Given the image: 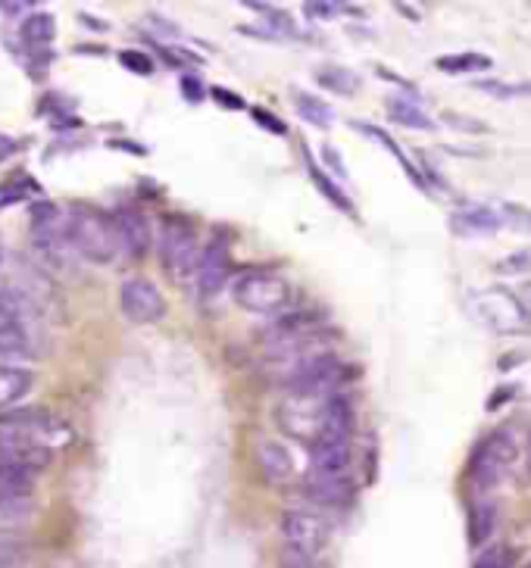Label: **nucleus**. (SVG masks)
<instances>
[{
	"label": "nucleus",
	"mask_w": 531,
	"mask_h": 568,
	"mask_svg": "<svg viewBox=\"0 0 531 568\" xmlns=\"http://www.w3.org/2000/svg\"><path fill=\"white\" fill-rule=\"evenodd\" d=\"M66 235L72 253H79L94 266H110L119 253L113 219L91 206H75L72 213H66Z\"/></svg>",
	"instance_id": "obj_1"
},
{
	"label": "nucleus",
	"mask_w": 531,
	"mask_h": 568,
	"mask_svg": "<svg viewBox=\"0 0 531 568\" xmlns=\"http://www.w3.org/2000/svg\"><path fill=\"white\" fill-rule=\"evenodd\" d=\"M516 456H519V447H516V437H513L510 428H494L491 434H485L482 441L472 447V456H469L472 487L478 490V494L497 487L513 472Z\"/></svg>",
	"instance_id": "obj_2"
},
{
	"label": "nucleus",
	"mask_w": 531,
	"mask_h": 568,
	"mask_svg": "<svg viewBox=\"0 0 531 568\" xmlns=\"http://www.w3.org/2000/svg\"><path fill=\"white\" fill-rule=\"evenodd\" d=\"M232 297L235 303L244 309V313L254 316H285V309L294 300L291 284L278 275V272H244L235 284H232Z\"/></svg>",
	"instance_id": "obj_3"
},
{
	"label": "nucleus",
	"mask_w": 531,
	"mask_h": 568,
	"mask_svg": "<svg viewBox=\"0 0 531 568\" xmlns=\"http://www.w3.org/2000/svg\"><path fill=\"white\" fill-rule=\"evenodd\" d=\"M160 260L163 269L175 281H188L197 269L200 260V241H197V228L185 216H166L160 222Z\"/></svg>",
	"instance_id": "obj_4"
},
{
	"label": "nucleus",
	"mask_w": 531,
	"mask_h": 568,
	"mask_svg": "<svg viewBox=\"0 0 531 568\" xmlns=\"http://www.w3.org/2000/svg\"><path fill=\"white\" fill-rule=\"evenodd\" d=\"M472 316L491 328L494 334H528L531 331V313L525 303L510 291H478L469 297Z\"/></svg>",
	"instance_id": "obj_5"
},
{
	"label": "nucleus",
	"mask_w": 531,
	"mask_h": 568,
	"mask_svg": "<svg viewBox=\"0 0 531 568\" xmlns=\"http://www.w3.org/2000/svg\"><path fill=\"white\" fill-rule=\"evenodd\" d=\"M325 403H328V397L285 394L275 406V425L282 428L285 437H294V441L313 447L325 428Z\"/></svg>",
	"instance_id": "obj_6"
},
{
	"label": "nucleus",
	"mask_w": 531,
	"mask_h": 568,
	"mask_svg": "<svg viewBox=\"0 0 531 568\" xmlns=\"http://www.w3.org/2000/svg\"><path fill=\"white\" fill-rule=\"evenodd\" d=\"M119 309L122 316L135 325H154L166 316V297L150 278H125L119 288Z\"/></svg>",
	"instance_id": "obj_7"
},
{
	"label": "nucleus",
	"mask_w": 531,
	"mask_h": 568,
	"mask_svg": "<svg viewBox=\"0 0 531 568\" xmlns=\"http://www.w3.org/2000/svg\"><path fill=\"white\" fill-rule=\"evenodd\" d=\"M50 462H54V450L41 444L38 437L0 428V466H13V469L38 475L50 466Z\"/></svg>",
	"instance_id": "obj_8"
},
{
	"label": "nucleus",
	"mask_w": 531,
	"mask_h": 568,
	"mask_svg": "<svg viewBox=\"0 0 531 568\" xmlns=\"http://www.w3.org/2000/svg\"><path fill=\"white\" fill-rule=\"evenodd\" d=\"M229 269H232V253H229V238H210L207 247L200 250V260L194 269L197 278V294L200 300H213L222 294V288L229 284Z\"/></svg>",
	"instance_id": "obj_9"
},
{
	"label": "nucleus",
	"mask_w": 531,
	"mask_h": 568,
	"mask_svg": "<svg viewBox=\"0 0 531 568\" xmlns=\"http://www.w3.org/2000/svg\"><path fill=\"white\" fill-rule=\"evenodd\" d=\"M282 537H285V547L297 550V553H307V556H319L328 547V525L313 512H303V509H288L282 515Z\"/></svg>",
	"instance_id": "obj_10"
},
{
	"label": "nucleus",
	"mask_w": 531,
	"mask_h": 568,
	"mask_svg": "<svg viewBox=\"0 0 531 568\" xmlns=\"http://www.w3.org/2000/svg\"><path fill=\"white\" fill-rule=\"evenodd\" d=\"M500 228H503L500 203L469 200L450 216V231L460 238H488V235H497Z\"/></svg>",
	"instance_id": "obj_11"
},
{
	"label": "nucleus",
	"mask_w": 531,
	"mask_h": 568,
	"mask_svg": "<svg viewBox=\"0 0 531 568\" xmlns=\"http://www.w3.org/2000/svg\"><path fill=\"white\" fill-rule=\"evenodd\" d=\"M113 228H116V241L119 250L129 253L132 260H141V256L150 250V225L138 210H116L113 216Z\"/></svg>",
	"instance_id": "obj_12"
},
{
	"label": "nucleus",
	"mask_w": 531,
	"mask_h": 568,
	"mask_svg": "<svg viewBox=\"0 0 531 568\" xmlns=\"http://www.w3.org/2000/svg\"><path fill=\"white\" fill-rule=\"evenodd\" d=\"M313 475L325 478H344L350 469V441H338V437H319L310 447Z\"/></svg>",
	"instance_id": "obj_13"
},
{
	"label": "nucleus",
	"mask_w": 531,
	"mask_h": 568,
	"mask_svg": "<svg viewBox=\"0 0 531 568\" xmlns=\"http://www.w3.org/2000/svg\"><path fill=\"white\" fill-rule=\"evenodd\" d=\"M300 494L316 506H347L357 494L350 478H325V475H310L303 481Z\"/></svg>",
	"instance_id": "obj_14"
},
{
	"label": "nucleus",
	"mask_w": 531,
	"mask_h": 568,
	"mask_svg": "<svg viewBox=\"0 0 531 568\" xmlns=\"http://www.w3.org/2000/svg\"><path fill=\"white\" fill-rule=\"evenodd\" d=\"M257 466L269 484H285L294 475V459L278 441H260L257 444Z\"/></svg>",
	"instance_id": "obj_15"
},
{
	"label": "nucleus",
	"mask_w": 531,
	"mask_h": 568,
	"mask_svg": "<svg viewBox=\"0 0 531 568\" xmlns=\"http://www.w3.org/2000/svg\"><path fill=\"white\" fill-rule=\"evenodd\" d=\"M0 428H10V431H22V434H32L41 437L50 434L57 428V419L50 416L44 409H4L0 412Z\"/></svg>",
	"instance_id": "obj_16"
},
{
	"label": "nucleus",
	"mask_w": 531,
	"mask_h": 568,
	"mask_svg": "<svg viewBox=\"0 0 531 568\" xmlns=\"http://www.w3.org/2000/svg\"><path fill=\"white\" fill-rule=\"evenodd\" d=\"M385 107H388L391 122H397L403 128H416V132H432L435 128V119H428V113L410 97H388Z\"/></svg>",
	"instance_id": "obj_17"
},
{
	"label": "nucleus",
	"mask_w": 531,
	"mask_h": 568,
	"mask_svg": "<svg viewBox=\"0 0 531 568\" xmlns=\"http://www.w3.org/2000/svg\"><path fill=\"white\" fill-rule=\"evenodd\" d=\"M497 531V503L494 500H475L469 509V540L472 547H482Z\"/></svg>",
	"instance_id": "obj_18"
},
{
	"label": "nucleus",
	"mask_w": 531,
	"mask_h": 568,
	"mask_svg": "<svg viewBox=\"0 0 531 568\" xmlns=\"http://www.w3.org/2000/svg\"><path fill=\"white\" fill-rule=\"evenodd\" d=\"M32 391V372L19 366H0V409L19 403Z\"/></svg>",
	"instance_id": "obj_19"
},
{
	"label": "nucleus",
	"mask_w": 531,
	"mask_h": 568,
	"mask_svg": "<svg viewBox=\"0 0 531 568\" xmlns=\"http://www.w3.org/2000/svg\"><path fill=\"white\" fill-rule=\"evenodd\" d=\"M353 128H357V132H363V135H369V138H372L375 144H382V147H385V150L391 153V157H394V160L400 163V169L410 175V182H413L416 188H422V191L428 188V185H425V178L419 175V169H416V166H413V163L407 160V153H403V150H400V147H397V144L391 141V135H388V132H382V128H375V125H369V122H353Z\"/></svg>",
	"instance_id": "obj_20"
},
{
	"label": "nucleus",
	"mask_w": 531,
	"mask_h": 568,
	"mask_svg": "<svg viewBox=\"0 0 531 568\" xmlns=\"http://www.w3.org/2000/svg\"><path fill=\"white\" fill-rule=\"evenodd\" d=\"M19 35H22L25 44H29V50H41V47H47L50 41H54V35H57V19L50 16V13H44V10L29 13V16H25V22H22Z\"/></svg>",
	"instance_id": "obj_21"
},
{
	"label": "nucleus",
	"mask_w": 531,
	"mask_h": 568,
	"mask_svg": "<svg viewBox=\"0 0 531 568\" xmlns=\"http://www.w3.org/2000/svg\"><path fill=\"white\" fill-rule=\"evenodd\" d=\"M35 475L13 466H0V503L4 500H32Z\"/></svg>",
	"instance_id": "obj_22"
},
{
	"label": "nucleus",
	"mask_w": 531,
	"mask_h": 568,
	"mask_svg": "<svg viewBox=\"0 0 531 568\" xmlns=\"http://www.w3.org/2000/svg\"><path fill=\"white\" fill-rule=\"evenodd\" d=\"M291 100H294V107H297L300 119H307L310 125H316V128H328V125L335 122V110L328 107V103H325L322 97H316V94H303V91H294V94H291Z\"/></svg>",
	"instance_id": "obj_23"
},
{
	"label": "nucleus",
	"mask_w": 531,
	"mask_h": 568,
	"mask_svg": "<svg viewBox=\"0 0 531 568\" xmlns=\"http://www.w3.org/2000/svg\"><path fill=\"white\" fill-rule=\"evenodd\" d=\"M316 82H319L322 88H328V91L344 94V97L357 94L360 85H363L360 75L350 72V69H344V66H322V69H316Z\"/></svg>",
	"instance_id": "obj_24"
},
{
	"label": "nucleus",
	"mask_w": 531,
	"mask_h": 568,
	"mask_svg": "<svg viewBox=\"0 0 531 568\" xmlns=\"http://www.w3.org/2000/svg\"><path fill=\"white\" fill-rule=\"evenodd\" d=\"M435 66H438L441 72H450V75H469V72H485V69H491L494 60L485 57V54H472V50H469V54H447V57H438Z\"/></svg>",
	"instance_id": "obj_25"
},
{
	"label": "nucleus",
	"mask_w": 531,
	"mask_h": 568,
	"mask_svg": "<svg viewBox=\"0 0 531 568\" xmlns=\"http://www.w3.org/2000/svg\"><path fill=\"white\" fill-rule=\"evenodd\" d=\"M310 178H313V185L319 188V194L328 200V203H332V206H338V210L341 213H347V216H353V213H357V210H353V203H350V197L344 194V188H338V182H335V178H328L313 160H310Z\"/></svg>",
	"instance_id": "obj_26"
},
{
	"label": "nucleus",
	"mask_w": 531,
	"mask_h": 568,
	"mask_svg": "<svg viewBox=\"0 0 531 568\" xmlns=\"http://www.w3.org/2000/svg\"><path fill=\"white\" fill-rule=\"evenodd\" d=\"M32 356V338L25 334H0V359L10 363V359H25Z\"/></svg>",
	"instance_id": "obj_27"
},
{
	"label": "nucleus",
	"mask_w": 531,
	"mask_h": 568,
	"mask_svg": "<svg viewBox=\"0 0 531 568\" xmlns=\"http://www.w3.org/2000/svg\"><path fill=\"white\" fill-rule=\"evenodd\" d=\"M472 568H513V550L507 544H491L488 550L478 553Z\"/></svg>",
	"instance_id": "obj_28"
},
{
	"label": "nucleus",
	"mask_w": 531,
	"mask_h": 568,
	"mask_svg": "<svg viewBox=\"0 0 531 568\" xmlns=\"http://www.w3.org/2000/svg\"><path fill=\"white\" fill-rule=\"evenodd\" d=\"M497 275H525L531 272V247H522L510 256H503V260L494 266Z\"/></svg>",
	"instance_id": "obj_29"
},
{
	"label": "nucleus",
	"mask_w": 531,
	"mask_h": 568,
	"mask_svg": "<svg viewBox=\"0 0 531 568\" xmlns=\"http://www.w3.org/2000/svg\"><path fill=\"white\" fill-rule=\"evenodd\" d=\"M450 128H457V132H466V135H485L488 132V125L482 119H469V116H460V113H444L441 116Z\"/></svg>",
	"instance_id": "obj_30"
},
{
	"label": "nucleus",
	"mask_w": 531,
	"mask_h": 568,
	"mask_svg": "<svg viewBox=\"0 0 531 568\" xmlns=\"http://www.w3.org/2000/svg\"><path fill=\"white\" fill-rule=\"evenodd\" d=\"M119 63L129 69V72H135V75H150V72H154V60H150L147 54H141V50H122Z\"/></svg>",
	"instance_id": "obj_31"
},
{
	"label": "nucleus",
	"mask_w": 531,
	"mask_h": 568,
	"mask_svg": "<svg viewBox=\"0 0 531 568\" xmlns=\"http://www.w3.org/2000/svg\"><path fill=\"white\" fill-rule=\"evenodd\" d=\"M478 91L494 94V97H519V94H531V85H503V82H475Z\"/></svg>",
	"instance_id": "obj_32"
},
{
	"label": "nucleus",
	"mask_w": 531,
	"mask_h": 568,
	"mask_svg": "<svg viewBox=\"0 0 531 568\" xmlns=\"http://www.w3.org/2000/svg\"><path fill=\"white\" fill-rule=\"evenodd\" d=\"M278 568H322L316 562V556H307V553H297L291 547L282 550V559H278Z\"/></svg>",
	"instance_id": "obj_33"
},
{
	"label": "nucleus",
	"mask_w": 531,
	"mask_h": 568,
	"mask_svg": "<svg viewBox=\"0 0 531 568\" xmlns=\"http://www.w3.org/2000/svg\"><path fill=\"white\" fill-rule=\"evenodd\" d=\"M250 119H254L257 125H263L266 132H272V135H285L288 132V125L278 119V116H272L269 110H263V107H254L250 110Z\"/></svg>",
	"instance_id": "obj_34"
},
{
	"label": "nucleus",
	"mask_w": 531,
	"mask_h": 568,
	"mask_svg": "<svg viewBox=\"0 0 531 568\" xmlns=\"http://www.w3.org/2000/svg\"><path fill=\"white\" fill-rule=\"evenodd\" d=\"M160 54L172 66H200V63H204L197 54H191V50H185V47H160Z\"/></svg>",
	"instance_id": "obj_35"
},
{
	"label": "nucleus",
	"mask_w": 531,
	"mask_h": 568,
	"mask_svg": "<svg viewBox=\"0 0 531 568\" xmlns=\"http://www.w3.org/2000/svg\"><path fill=\"white\" fill-rule=\"evenodd\" d=\"M513 397H519V384H500L497 391H494V397H488L485 409H488V412H497L503 403H510Z\"/></svg>",
	"instance_id": "obj_36"
},
{
	"label": "nucleus",
	"mask_w": 531,
	"mask_h": 568,
	"mask_svg": "<svg viewBox=\"0 0 531 568\" xmlns=\"http://www.w3.org/2000/svg\"><path fill=\"white\" fill-rule=\"evenodd\" d=\"M338 10H341V4H319V0H307V4H303V13L310 19H335Z\"/></svg>",
	"instance_id": "obj_37"
},
{
	"label": "nucleus",
	"mask_w": 531,
	"mask_h": 568,
	"mask_svg": "<svg viewBox=\"0 0 531 568\" xmlns=\"http://www.w3.org/2000/svg\"><path fill=\"white\" fill-rule=\"evenodd\" d=\"M182 97L188 103H200V100H204V85H200L194 75H185V79H182Z\"/></svg>",
	"instance_id": "obj_38"
},
{
	"label": "nucleus",
	"mask_w": 531,
	"mask_h": 568,
	"mask_svg": "<svg viewBox=\"0 0 531 568\" xmlns=\"http://www.w3.org/2000/svg\"><path fill=\"white\" fill-rule=\"evenodd\" d=\"M322 160H325V166H332V172L338 175V178H347V169H344V160H341V153L335 150V147H322Z\"/></svg>",
	"instance_id": "obj_39"
},
{
	"label": "nucleus",
	"mask_w": 531,
	"mask_h": 568,
	"mask_svg": "<svg viewBox=\"0 0 531 568\" xmlns=\"http://www.w3.org/2000/svg\"><path fill=\"white\" fill-rule=\"evenodd\" d=\"M213 97L219 107H232V110H244V97L232 94V91H225V88H213Z\"/></svg>",
	"instance_id": "obj_40"
},
{
	"label": "nucleus",
	"mask_w": 531,
	"mask_h": 568,
	"mask_svg": "<svg viewBox=\"0 0 531 568\" xmlns=\"http://www.w3.org/2000/svg\"><path fill=\"white\" fill-rule=\"evenodd\" d=\"M0 10H4V16H19V13H29L32 4H25V0H19V4H13V0H4V4H0Z\"/></svg>",
	"instance_id": "obj_41"
},
{
	"label": "nucleus",
	"mask_w": 531,
	"mask_h": 568,
	"mask_svg": "<svg viewBox=\"0 0 531 568\" xmlns=\"http://www.w3.org/2000/svg\"><path fill=\"white\" fill-rule=\"evenodd\" d=\"M522 359H525V353L519 350V353H507V356H500V372H510L513 366H522Z\"/></svg>",
	"instance_id": "obj_42"
},
{
	"label": "nucleus",
	"mask_w": 531,
	"mask_h": 568,
	"mask_svg": "<svg viewBox=\"0 0 531 568\" xmlns=\"http://www.w3.org/2000/svg\"><path fill=\"white\" fill-rule=\"evenodd\" d=\"M13 153H16V141H13L10 135H0V163L10 160Z\"/></svg>",
	"instance_id": "obj_43"
},
{
	"label": "nucleus",
	"mask_w": 531,
	"mask_h": 568,
	"mask_svg": "<svg viewBox=\"0 0 531 568\" xmlns=\"http://www.w3.org/2000/svg\"><path fill=\"white\" fill-rule=\"evenodd\" d=\"M0 568H16V550L0 544Z\"/></svg>",
	"instance_id": "obj_44"
},
{
	"label": "nucleus",
	"mask_w": 531,
	"mask_h": 568,
	"mask_svg": "<svg viewBox=\"0 0 531 568\" xmlns=\"http://www.w3.org/2000/svg\"><path fill=\"white\" fill-rule=\"evenodd\" d=\"M397 10L407 16V19H413V22H419L422 16H419V10H413V7H407V4H397Z\"/></svg>",
	"instance_id": "obj_45"
},
{
	"label": "nucleus",
	"mask_w": 531,
	"mask_h": 568,
	"mask_svg": "<svg viewBox=\"0 0 531 568\" xmlns=\"http://www.w3.org/2000/svg\"><path fill=\"white\" fill-rule=\"evenodd\" d=\"M0 263H4V247H0Z\"/></svg>",
	"instance_id": "obj_46"
},
{
	"label": "nucleus",
	"mask_w": 531,
	"mask_h": 568,
	"mask_svg": "<svg viewBox=\"0 0 531 568\" xmlns=\"http://www.w3.org/2000/svg\"><path fill=\"white\" fill-rule=\"evenodd\" d=\"M522 568H531V562H525V565H522Z\"/></svg>",
	"instance_id": "obj_47"
}]
</instances>
